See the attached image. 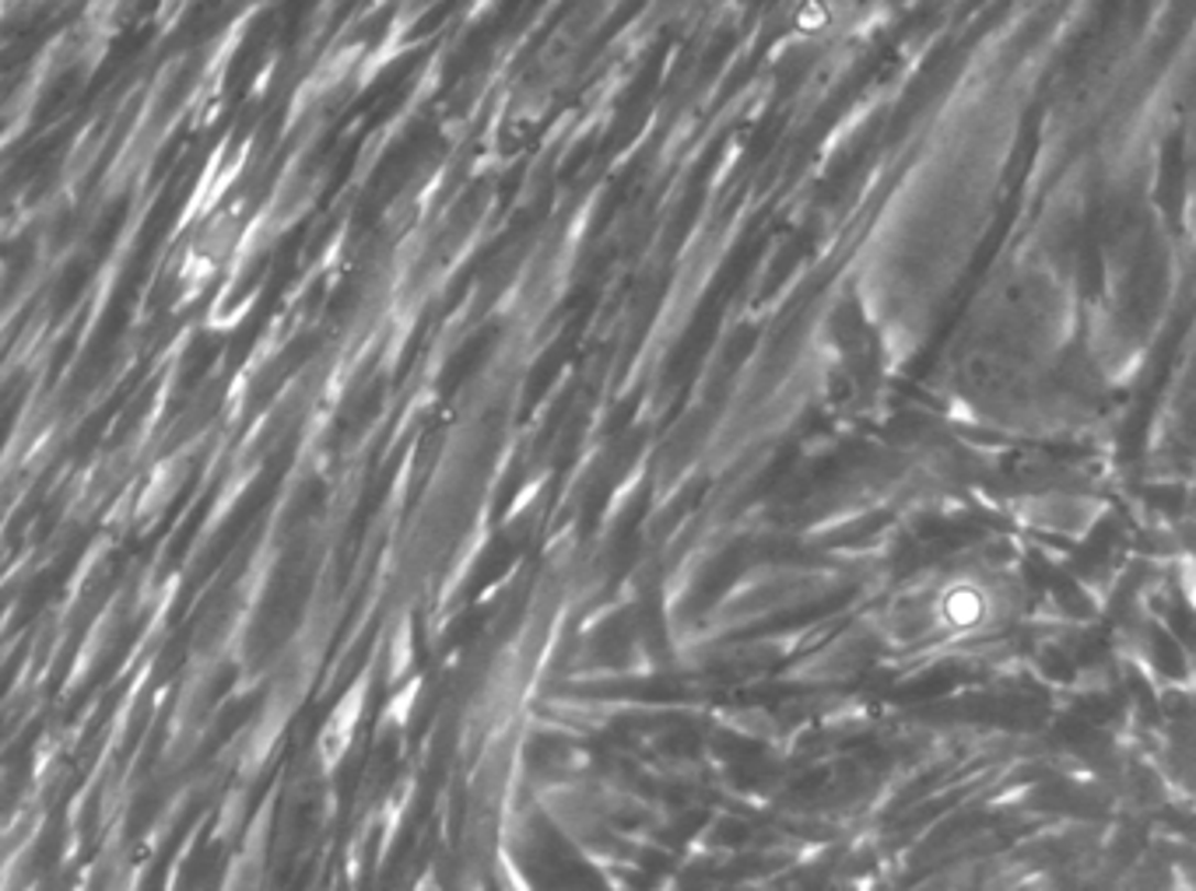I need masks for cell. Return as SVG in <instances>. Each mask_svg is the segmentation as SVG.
<instances>
[{"mask_svg": "<svg viewBox=\"0 0 1196 891\" xmlns=\"http://www.w3.org/2000/svg\"><path fill=\"white\" fill-rule=\"evenodd\" d=\"M821 25H825V11H821V8H814V4H811V11H808V14L800 11V29L814 32V29H821Z\"/></svg>", "mask_w": 1196, "mask_h": 891, "instance_id": "obj_1", "label": "cell"}]
</instances>
